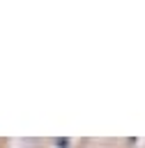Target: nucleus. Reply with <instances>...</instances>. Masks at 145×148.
I'll return each instance as SVG.
<instances>
[{
    "mask_svg": "<svg viewBox=\"0 0 145 148\" xmlns=\"http://www.w3.org/2000/svg\"><path fill=\"white\" fill-rule=\"evenodd\" d=\"M55 146H60V148H67V146H69V139H55Z\"/></svg>",
    "mask_w": 145,
    "mask_h": 148,
    "instance_id": "f257e3e1",
    "label": "nucleus"
}]
</instances>
